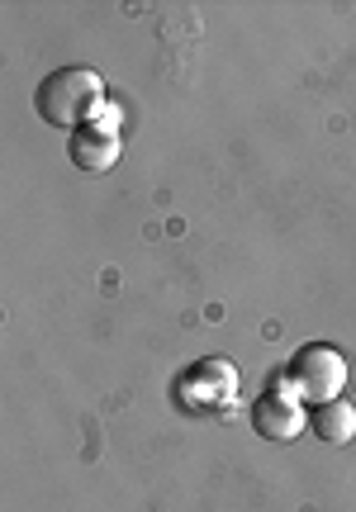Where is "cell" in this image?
I'll return each instance as SVG.
<instances>
[{
  "mask_svg": "<svg viewBox=\"0 0 356 512\" xmlns=\"http://www.w3.org/2000/svg\"><path fill=\"white\" fill-rule=\"evenodd\" d=\"M67 157H72L81 171H110L119 157H124V138L119 133H105L100 124H86V128H76L72 138H67Z\"/></svg>",
  "mask_w": 356,
  "mask_h": 512,
  "instance_id": "obj_5",
  "label": "cell"
},
{
  "mask_svg": "<svg viewBox=\"0 0 356 512\" xmlns=\"http://www.w3.org/2000/svg\"><path fill=\"white\" fill-rule=\"evenodd\" d=\"M233 394H238V366L224 361V356H209V361H200L176 380V399L195 408V413H219Z\"/></svg>",
  "mask_w": 356,
  "mask_h": 512,
  "instance_id": "obj_3",
  "label": "cell"
},
{
  "mask_svg": "<svg viewBox=\"0 0 356 512\" xmlns=\"http://www.w3.org/2000/svg\"><path fill=\"white\" fill-rule=\"evenodd\" d=\"M95 124L105 128V133H119V110H114V105H105V110L95 114Z\"/></svg>",
  "mask_w": 356,
  "mask_h": 512,
  "instance_id": "obj_7",
  "label": "cell"
},
{
  "mask_svg": "<svg viewBox=\"0 0 356 512\" xmlns=\"http://www.w3.org/2000/svg\"><path fill=\"white\" fill-rule=\"evenodd\" d=\"M105 81L91 67H57L38 81L34 91V110L43 114V124L53 128H86L95 124V114L105 110Z\"/></svg>",
  "mask_w": 356,
  "mask_h": 512,
  "instance_id": "obj_1",
  "label": "cell"
},
{
  "mask_svg": "<svg viewBox=\"0 0 356 512\" xmlns=\"http://www.w3.org/2000/svg\"><path fill=\"white\" fill-rule=\"evenodd\" d=\"M252 427L266 441H295L309 427V408L295 394H285L276 384H266V394L252 403Z\"/></svg>",
  "mask_w": 356,
  "mask_h": 512,
  "instance_id": "obj_4",
  "label": "cell"
},
{
  "mask_svg": "<svg viewBox=\"0 0 356 512\" xmlns=\"http://www.w3.org/2000/svg\"><path fill=\"white\" fill-rule=\"evenodd\" d=\"M276 389L285 394H295V399H309L314 408L328 399H342V389H347V356L338 347H328V342H309L290 356V366L285 375H276Z\"/></svg>",
  "mask_w": 356,
  "mask_h": 512,
  "instance_id": "obj_2",
  "label": "cell"
},
{
  "mask_svg": "<svg viewBox=\"0 0 356 512\" xmlns=\"http://www.w3.org/2000/svg\"><path fill=\"white\" fill-rule=\"evenodd\" d=\"M309 427H314V437L328 441V446H347V441L356 437V408L347 399H328L309 413Z\"/></svg>",
  "mask_w": 356,
  "mask_h": 512,
  "instance_id": "obj_6",
  "label": "cell"
}]
</instances>
